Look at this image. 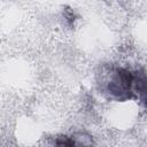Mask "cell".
Instances as JSON below:
<instances>
[{"mask_svg":"<svg viewBox=\"0 0 147 147\" xmlns=\"http://www.w3.org/2000/svg\"><path fill=\"white\" fill-rule=\"evenodd\" d=\"M136 72L121 67H113L107 70L101 79V85L109 98L117 101H125L133 98Z\"/></svg>","mask_w":147,"mask_h":147,"instance_id":"1","label":"cell"}]
</instances>
